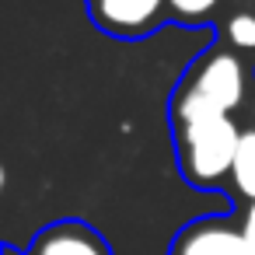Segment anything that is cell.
<instances>
[{"label":"cell","instance_id":"obj_3","mask_svg":"<svg viewBox=\"0 0 255 255\" xmlns=\"http://www.w3.org/2000/svg\"><path fill=\"white\" fill-rule=\"evenodd\" d=\"M88 18L102 35L140 42L161 32L168 21V0H84Z\"/></svg>","mask_w":255,"mask_h":255},{"label":"cell","instance_id":"obj_1","mask_svg":"<svg viewBox=\"0 0 255 255\" xmlns=\"http://www.w3.org/2000/svg\"><path fill=\"white\" fill-rule=\"evenodd\" d=\"M252 98H255V63L238 49H231L227 42L213 39L175 81L168 95V119L196 112L234 116L238 109H248Z\"/></svg>","mask_w":255,"mask_h":255},{"label":"cell","instance_id":"obj_6","mask_svg":"<svg viewBox=\"0 0 255 255\" xmlns=\"http://www.w3.org/2000/svg\"><path fill=\"white\" fill-rule=\"evenodd\" d=\"M213 32L220 42H227L255 63V0H224Z\"/></svg>","mask_w":255,"mask_h":255},{"label":"cell","instance_id":"obj_5","mask_svg":"<svg viewBox=\"0 0 255 255\" xmlns=\"http://www.w3.org/2000/svg\"><path fill=\"white\" fill-rule=\"evenodd\" d=\"M4 255H112V245L88 220L67 217V220L42 227L25 252L14 245H4Z\"/></svg>","mask_w":255,"mask_h":255},{"label":"cell","instance_id":"obj_2","mask_svg":"<svg viewBox=\"0 0 255 255\" xmlns=\"http://www.w3.org/2000/svg\"><path fill=\"white\" fill-rule=\"evenodd\" d=\"M168 123H171L178 175L185 178V185L199 192H224L241 133H245L238 129L234 116L196 112V116H171Z\"/></svg>","mask_w":255,"mask_h":255},{"label":"cell","instance_id":"obj_4","mask_svg":"<svg viewBox=\"0 0 255 255\" xmlns=\"http://www.w3.org/2000/svg\"><path fill=\"white\" fill-rule=\"evenodd\" d=\"M168 255H255L238 213H206L189 220L168 245Z\"/></svg>","mask_w":255,"mask_h":255},{"label":"cell","instance_id":"obj_8","mask_svg":"<svg viewBox=\"0 0 255 255\" xmlns=\"http://www.w3.org/2000/svg\"><path fill=\"white\" fill-rule=\"evenodd\" d=\"M224 0H168V21L178 28H213Z\"/></svg>","mask_w":255,"mask_h":255},{"label":"cell","instance_id":"obj_10","mask_svg":"<svg viewBox=\"0 0 255 255\" xmlns=\"http://www.w3.org/2000/svg\"><path fill=\"white\" fill-rule=\"evenodd\" d=\"M252 129H255V105H252Z\"/></svg>","mask_w":255,"mask_h":255},{"label":"cell","instance_id":"obj_7","mask_svg":"<svg viewBox=\"0 0 255 255\" xmlns=\"http://www.w3.org/2000/svg\"><path fill=\"white\" fill-rule=\"evenodd\" d=\"M241 210L255 203V129L248 126L241 133V143H238V154H234V164H231V178H227V189H224Z\"/></svg>","mask_w":255,"mask_h":255},{"label":"cell","instance_id":"obj_9","mask_svg":"<svg viewBox=\"0 0 255 255\" xmlns=\"http://www.w3.org/2000/svg\"><path fill=\"white\" fill-rule=\"evenodd\" d=\"M238 217H241L245 238H248V241H252V248H255V203H252V206H245V210H238Z\"/></svg>","mask_w":255,"mask_h":255}]
</instances>
